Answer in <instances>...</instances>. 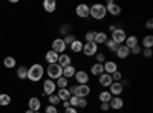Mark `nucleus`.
<instances>
[{
	"label": "nucleus",
	"instance_id": "09e8293b",
	"mask_svg": "<svg viewBox=\"0 0 153 113\" xmlns=\"http://www.w3.org/2000/svg\"><path fill=\"white\" fill-rule=\"evenodd\" d=\"M69 107H71V104H69V101H63V109H65V110H66V109H69Z\"/></svg>",
	"mask_w": 153,
	"mask_h": 113
},
{
	"label": "nucleus",
	"instance_id": "393cba45",
	"mask_svg": "<svg viewBox=\"0 0 153 113\" xmlns=\"http://www.w3.org/2000/svg\"><path fill=\"white\" fill-rule=\"evenodd\" d=\"M94 75V77H100L101 73H104V67L103 64H100V63H95V64L91 66V72H89V75Z\"/></svg>",
	"mask_w": 153,
	"mask_h": 113
},
{
	"label": "nucleus",
	"instance_id": "603ef678",
	"mask_svg": "<svg viewBox=\"0 0 153 113\" xmlns=\"http://www.w3.org/2000/svg\"><path fill=\"white\" fill-rule=\"evenodd\" d=\"M34 113H42V112H34Z\"/></svg>",
	"mask_w": 153,
	"mask_h": 113
},
{
	"label": "nucleus",
	"instance_id": "a211bd4d",
	"mask_svg": "<svg viewBox=\"0 0 153 113\" xmlns=\"http://www.w3.org/2000/svg\"><path fill=\"white\" fill-rule=\"evenodd\" d=\"M109 92L112 96H121V93L124 92V86L121 83H112V86L109 87Z\"/></svg>",
	"mask_w": 153,
	"mask_h": 113
},
{
	"label": "nucleus",
	"instance_id": "3c124183",
	"mask_svg": "<svg viewBox=\"0 0 153 113\" xmlns=\"http://www.w3.org/2000/svg\"><path fill=\"white\" fill-rule=\"evenodd\" d=\"M25 113H34V112H32V110H29V109H28V110H26V112H25Z\"/></svg>",
	"mask_w": 153,
	"mask_h": 113
},
{
	"label": "nucleus",
	"instance_id": "9d476101",
	"mask_svg": "<svg viewBox=\"0 0 153 113\" xmlns=\"http://www.w3.org/2000/svg\"><path fill=\"white\" fill-rule=\"evenodd\" d=\"M69 104L71 107H75V109H86L87 107V99L86 98H78V96H71L69 98Z\"/></svg>",
	"mask_w": 153,
	"mask_h": 113
},
{
	"label": "nucleus",
	"instance_id": "79ce46f5",
	"mask_svg": "<svg viewBox=\"0 0 153 113\" xmlns=\"http://www.w3.org/2000/svg\"><path fill=\"white\" fill-rule=\"evenodd\" d=\"M141 51H143V47L141 46H135V47H132L130 49V54H133V55H138V54H141Z\"/></svg>",
	"mask_w": 153,
	"mask_h": 113
},
{
	"label": "nucleus",
	"instance_id": "423d86ee",
	"mask_svg": "<svg viewBox=\"0 0 153 113\" xmlns=\"http://www.w3.org/2000/svg\"><path fill=\"white\" fill-rule=\"evenodd\" d=\"M45 96H51V95H54L57 93V84L55 81L52 80H45L43 81V92H42Z\"/></svg>",
	"mask_w": 153,
	"mask_h": 113
},
{
	"label": "nucleus",
	"instance_id": "a19ab883",
	"mask_svg": "<svg viewBox=\"0 0 153 113\" xmlns=\"http://www.w3.org/2000/svg\"><path fill=\"white\" fill-rule=\"evenodd\" d=\"M46 113H58V107H55V106H46V110H45Z\"/></svg>",
	"mask_w": 153,
	"mask_h": 113
},
{
	"label": "nucleus",
	"instance_id": "412c9836",
	"mask_svg": "<svg viewBox=\"0 0 153 113\" xmlns=\"http://www.w3.org/2000/svg\"><path fill=\"white\" fill-rule=\"evenodd\" d=\"M43 9L48 12V14H52V12H55V9H57V2L55 0H45Z\"/></svg>",
	"mask_w": 153,
	"mask_h": 113
},
{
	"label": "nucleus",
	"instance_id": "a18cd8bd",
	"mask_svg": "<svg viewBox=\"0 0 153 113\" xmlns=\"http://www.w3.org/2000/svg\"><path fill=\"white\" fill-rule=\"evenodd\" d=\"M75 89H76V84H71V86L68 87V90H69L71 96H74V95H75Z\"/></svg>",
	"mask_w": 153,
	"mask_h": 113
},
{
	"label": "nucleus",
	"instance_id": "f704fd0d",
	"mask_svg": "<svg viewBox=\"0 0 153 113\" xmlns=\"http://www.w3.org/2000/svg\"><path fill=\"white\" fill-rule=\"evenodd\" d=\"M71 29H72V24L66 23V24H63V26L60 28V34H61L63 37H66V35H69V34H71Z\"/></svg>",
	"mask_w": 153,
	"mask_h": 113
},
{
	"label": "nucleus",
	"instance_id": "c03bdc74",
	"mask_svg": "<svg viewBox=\"0 0 153 113\" xmlns=\"http://www.w3.org/2000/svg\"><path fill=\"white\" fill-rule=\"evenodd\" d=\"M100 110H101V112H109V110H110L109 103H101V104H100Z\"/></svg>",
	"mask_w": 153,
	"mask_h": 113
},
{
	"label": "nucleus",
	"instance_id": "c756f323",
	"mask_svg": "<svg viewBox=\"0 0 153 113\" xmlns=\"http://www.w3.org/2000/svg\"><path fill=\"white\" fill-rule=\"evenodd\" d=\"M12 101V98L8 95V93H0V107H6L9 106Z\"/></svg>",
	"mask_w": 153,
	"mask_h": 113
},
{
	"label": "nucleus",
	"instance_id": "20e7f679",
	"mask_svg": "<svg viewBox=\"0 0 153 113\" xmlns=\"http://www.w3.org/2000/svg\"><path fill=\"white\" fill-rule=\"evenodd\" d=\"M126 38H127V32L123 28H117L113 32H110V40H113L117 44H124Z\"/></svg>",
	"mask_w": 153,
	"mask_h": 113
},
{
	"label": "nucleus",
	"instance_id": "4468645a",
	"mask_svg": "<svg viewBox=\"0 0 153 113\" xmlns=\"http://www.w3.org/2000/svg\"><path fill=\"white\" fill-rule=\"evenodd\" d=\"M103 67H104V73L112 75L113 72L118 70V63H117V61H112V60H106V61L103 63Z\"/></svg>",
	"mask_w": 153,
	"mask_h": 113
},
{
	"label": "nucleus",
	"instance_id": "9b49d317",
	"mask_svg": "<svg viewBox=\"0 0 153 113\" xmlns=\"http://www.w3.org/2000/svg\"><path fill=\"white\" fill-rule=\"evenodd\" d=\"M106 11L109 12L110 16H113V17H118L121 12H123L121 6L117 5V3L113 2V0H109V2H107V5H106Z\"/></svg>",
	"mask_w": 153,
	"mask_h": 113
},
{
	"label": "nucleus",
	"instance_id": "cd10ccee",
	"mask_svg": "<svg viewBox=\"0 0 153 113\" xmlns=\"http://www.w3.org/2000/svg\"><path fill=\"white\" fill-rule=\"evenodd\" d=\"M57 96H58V99L63 103V101H69V98H71V93H69V90L68 89H58V92H57Z\"/></svg>",
	"mask_w": 153,
	"mask_h": 113
},
{
	"label": "nucleus",
	"instance_id": "49530a36",
	"mask_svg": "<svg viewBox=\"0 0 153 113\" xmlns=\"http://www.w3.org/2000/svg\"><path fill=\"white\" fill-rule=\"evenodd\" d=\"M146 28H147L149 31H152V29H153V20H152V18H149V20L146 21Z\"/></svg>",
	"mask_w": 153,
	"mask_h": 113
},
{
	"label": "nucleus",
	"instance_id": "6ab92c4d",
	"mask_svg": "<svg viewBox=\"0 0 153 113\" xmlns=\"http://www.w3.org/2000/svg\"><path fill=\"white\" fill-rule=\"evenodd\" d=\"M115 54H117V57L120 60H126V58H129V55H130V49L127 46H124V44H120Z\"/></svg>",
	"mask_w": 153,
	"mask_h": 113
},
{
	"label": "nucleus",
	"instance_id": "4c0bfd02",
	"mask_svg": "<svg viewBox=\"0 0 153 113\" xmlns=\"http://www.w3.org/2000/svg\"><path fill=\"white\" fill-rule=\"evenodd\" d=\"M110 77H112L113 83H120V81H123V73H121V70H120V69H118L117 72H113V73L110 75Z\"/></svg>",
	"mask_w": 153,
	"mask_h": 113
},
{
	"label": "nucleus",
	"instance_id": "c9c22d12",
	"mask_svg": "<svg viewBox=\"0 0 153 113\" xmlns=\"http://www.w3.org/2000/svg\"><path fill=\"white\" fill-rule=\"evenodd\" d=\"M48 101H49V104H51V106H55V107H58V104L61 103L60 99H58V96H57V93L48 96Z\"/></svg>",
	"mask_w": 153,
	"mask_h": 113
},
{
	"label": "nucleus",
	"instance_id": "72a5a7b5",
	"mask_svg": "<svg viewBox=\"0 0 153 113\" xmlns=\"http://www.w3.org/2000/svg\"><path fill=\"white\" fill-rule=\"evenodd\" d=\"M104 44H106V47L109 49L110 52H117V49H118V46H120V44H117V43H115L113 40H110V38H107V41H106Z\"/></svg>",
	"mask_w": 153,
	"mask_h": 113
},
{
	"label": "nucleus",
	"instance_id": "4be33fe9",
	"mask_svg": "<svg viewBox=\"0 0 153 113\" xmlns=\"http://www.w3.org/2000/svg\"><path fill=\"white\" fill-rule=\"evenodd\" d=\"M141 46L143 49H152L153 47V35L152 34H147L143 37V40H141Z\"/></svg>",
	"mask_w": 153,
	"mask_h": 113
},
{
	"label": "nucleus",
	"instance_id": "de8ad7c7",
	"mask_svg": "<svg viewBox=\"0 0 153 113\" xmlns=\"http://www.w3.org/2000/svg\"><path fill=\"white\" fill-rule=\"evenodd\" d=\"M65 113H78V109H75V107H69L65 110Z\"/></svg>",
	"mask_w": 153,
	"mask_h": 113
},
{
	"label": "nucleus",
	"instance_id": "ea45409f",
	"mask_svg": "<svg viewBox=\"0 0 153 113\" xmlns=\"http://www.w3.org/2000/svg\"><path fill=\"white\" fill-rule=\"evenodd\" d=\"M106 61V55L103 52H97L95 54V63H100V64H103V63Z\"/></svg>",
	"mask_w": 153,
	"mask_h": 113
},
{
	"label": "nucleus",
	"instance_id": "7c9ffc66",
	"mask_svg": "<svg viewBox=\"0 0 153 113\" xmlns=\"http://www.w3.org/2000/svg\"><path fill=\"white\" fill-rule=\"evenodd\" d=\"M17 78L19 80H26V77H28V67L26 66H20V67H17Z\"/></svg>",
	"mask_w": 153,
	"mask_h": 113
},
{
	"label": "nucleus",
	"instance_id": "b1692460",
	"mask_svg": "<svg viewBox=\"0 0 153 113\" xmlns=\"http://www.w3.org/2000/svg\"><path fill=\"white\" fill-rule=\"evenodd\" d=\"M139 44V40H138V37L136 35H127V38H126V41H124V46H127L129 49H132V47H135V46H138Z\"/></svg>",
	"mask_w": 153,
	"mask_h": 113
},
{
	"label": "nucleus",
	"instance_id": "f3484780",
	"mask_svg": "<svg viewBox=\"0 0 153 113\" xmlns=\"http://www.w3.org/2000/svg\"><path fill=\"white\" fill-rule=\"evenodd\" d=\"M28 109L32 110V112H40V109H42V101H40V98H37V96L29 98V101H28Z\"/></svg>",
	"mask_w": 153,
	"mask_h": 113
},
{
	"label": "nucleus",
	"instance_id": "bb28decb",
	"mask_svg": "<svg viewBox=\"0 0 153 113\" xmlns=\"http://www.w3.org/2000/svg\"><path fill=\"white\" fill-rule=\"evenodd\" d=\"M81 51H83V41L76 38V40L71 44V52H74V54H80Z\"/></svg>",
	"mask_w": 153,
	"mask_h": 113
},
{
	"label": "nucleus",
	"instance_id": "7ed1b4c3",
	"mask_svg": "<svg viewBox=\"0 0 153 113\" xmlns=\"http://www.w3.org/2000/svg\"><path fill=\"white\" fill-rule=\"evenodd\" d=\"M46 75H48V80L57 81L58 78L63 77V67H60L57 63H55V64H48V67H46Z\"/></svg>",
	"mask_w": 153,
	"mask_h": 113
},
{
	"label": "nucleus",
	"instance_id": "ddd939ff",
	"mask_svg": "<svg viewBox=\"0 0 153 113\" xmlns=\"http://www.w3.org/2000/svg\"><path fill=\"white\" fill-rule=\"evenodd\" d=\"M112 83H113V80H112V77L109 73H101L98 77V84L101 87H104V89H109V87L112 86Z\"/></svg>",
	"mask_w": 153,
	"mask_h": 113
},
{
	"label": "nucleus",
	"instance_id": "39448f33",
	"mask_svg": "<svg viewBox=\"0 0 153 113\" xmlns=\"http://www.w3.org/2000/svg\"><path fill=\"white\" fill-rule=\"evenodd\" d=\"M51 49H52L54 52H57L58 55H61V54H65V51L68 49V46H66V43L63 41V38H54L52 40V43H51Z\"/></svg>",
	"mask_w": 153,
	"mask_h": 113
},
{
	"label": "nucleus",
	"instance_id": "a878e982",
	"mask_svg": "<svg viewBox=\"0 0 153 113\" xmlns=\"http://www.w3.org/2000/svg\"><path fill=\"white\" fill-rule=\"evenodd\" d=\"M75 72H76V67L74 64H71L68 67H63V77H65L66 80H71V78H74Z\"/></svg>",
	"mask_w": 153,
	"mask_h": 113
},
{
	"label": "nucleus",
	"instance_id": "58836bf2",
	"mask_svg": "<svg viewBox=\"0 0 153 113\" xmlns=\"http://www.w3.org/2000/svg\"><path fill=\"white\" fill-rule=\"evenodd\" d=\"M84 40H86V43L94 41V40H95V31H87V32L84 34Z\"/></svg>",
	"mask_w": 153,
	"mask_h": 113
},
{
	"label": "nucleus",
	"instance_id": "8fccbe9b",
	"mask_svg": "<svg viewBox=\"0 0 153 113\" xmlns=\"http://www.w3.org/2000/svg\"><path fill=\"white\" fill-rule=\"evenodd\" d=\"M117 28H118V26H115V24H110V26H109V31H110V32H113Z\"/></svg>",
	"mask_w": 153,
	"mask_h": 113
},
{
	"label": "nucleus",
	"instance_id": "f03ea898",
	"mask_svg": "<svg viewBox=\"0 0 153 113\" xmlns=\"http://www.w3.org/2000/svg\"><path fill=\"white\" fill-rule=\"evenodd\" d=\"M107 16V11H106V5H101V3H94L92 6H89V17H92L94 20H104Z\"/></svg>",
	"mask_w": 153,
	"mask_h": 113
},
{
	"label": "nucleus",
	"instance_id": "f257e3e1",
	"mask_svg": "<svg viewBox=\"0 0 153 113\" xmlns=\"http://www.w3.org/2000/svg\"><path fill=\"white\" fill-rule=\"evenodd\" d=\"M45 77V67L40 63H34L31 67H28V77L26 80H29L31 83H38L42 81Z\"/></svg>",
	"mask_w": 153,
	"mask_h": 113
},
{
	"label": "nucleus",
	"instance_id": "864d4df0",
	"mask_svg": "<svg viewBox=\"0 0 153 113\" xmlns=\"http://www.w3.org/2000/svg\"><path fill=\"white\" fill-rule=\"evenodd\" d=\"M0 93H2V89H0Z\"/></svg>",
	"mask_w": 153,
	"mask_h": 113
},
{
	"label": "nucleus",
	"instance_id": "2f4dec72",
	"mask_svg": "<svg viewBox=\"0 0 153 113\" xmlns=\"http://www.w3.org/2000/svg\"><path fill=\"white\" fill-rule=\"evenodd\" d=\"M98 98H100V101H101V103H109L110 99H112V95H110L109 90H103V92H100Z\"/></svg>",
	"mask_w": 153,
	"mask_h": 113
},
{
	"label": "nucleus",
	"instance_id": "37998d69",
	"mask_svg": "<svg viewBox=\"0 0 153 113\" xmlns=\"http://www.w3.org/2000/svg\"><path fill=\"white\" fill-rule=\"evenodd\" d=\"M141 54H143L146 58H150V57L153 55V51H152V49H143V51H141Z\"/></svg>",
	"mask_w": 153,
	"mask_h": 113
},
{
	"label": "nucleus",
	"instance_id": "1a4fd4ad",
	"mask_svg": "<svg viewBox=\"0 0 153 113\" xmlns=\"http://www.w3.org/2000/svg\"><path fill=\"white\" fill-rule=\"evenodd\" d=\"M92 93V89L89 84H76V89H75V96L78 98H87L89 95Z\"/></svg>",
	"mask_w": 153,
	"mask_h": 113
},
{
	"label": "nucleus",
	"instance_id": "5701e85b",
	"mask_svg": "<svg viewBox=\"0 0 153 113\" xmlns=\"http://www.w3.org/2000/svg\"><path fill=\"white\" fill-rule=\"evenodd\" d=\"M45 60H46L48 64H55V63L58 61V54L54 52L52 49H49V51L46 52V55H45Z\"/></svg>",
	"mask_w": 153,
	"mask_h": 113
},
{
	"label": "nucleus",
	"instance_id": "6e6552de",
	"mask_svg": "<svg viewBox=\"0 0 153 113\" xmlns=\"http://www.w3.org/2000/svg\"><path fill=\"white\" fill-rule=\"evenodd\" d=\"M74 78H75V83L76 84H89V80H91V75H89V72L86 70H76L75 75H74Z\"/></svg>",
	"mask_w": 153,
	"mask_h": 113
},
{
	"label": "nucleus",
	"instance_id": "0eeeda50",
	"mask_svg": "<svg viewBox=\"0 0 153 113\" xmlns=\"http://www.w3.org/2000/svg\"><path fill=\"white\" fill-rule=\"evenodd\" d=\"M84 57H95V54L98 52V44L95 41H91V43H84L83 44V51Z\"/></svg>",
	"mask_w": 153,
	"mask_h": 113
},
{
	"label": "nucleus",
	"instance_id": "473e14b6",
	"mask_svg": "<svg viewBox=\"0 0 153 113\" xmlns=\"http://www.w3.org/2000/svg\"><path fill=\"white\" fill-rule=\"evenodd\" d=\"M57 84V89H68V86H69V80H66L65 77H61L55 81Z\"/></svg>",
	"mask_w": 153,
	"mask_h": 113
},
{
	"label": "nucleus",
	"instance_id": "c85d7f7f",
	"mask_svg": "<svg viewBox=\"0 0 153 113\" xmlns=\"http://www.w3.org/2000/svg\"><path fill=\"white\" fill-rule=\"evenodd\" d=\"M16 64H17V60H16L14 57H5V60H3V66H5L6 69L16 67Z\"/></svg>",
	"mask_w": 153,
	"mask_h": 113
},
{
	"label": "nucleus",
	"instance_id": "f8f14e48",
	"mask_svg": "<svg viewBox=\"0 0 153 113\" xmlns=\"http://www.w3.org/2000/svg\"><path fill=\"white\" fill-rule=\"evenodd\" d=\"M75 16L78 17V18H83V20L89 18V5H86V3L76 5V8H75Z\"/></svg>",
	"mask_w": 153,
	"mask_h": 113
},
{
	"label": "nucleus",
	"instance_id": "aec40b11",
	"mask_svg": "<svg viewBox=\"0 0 153 113\" xmlns=\"http://www.w3.org/2000/svg\"><path fill=\"white\" fill-rule=\"evenodd\" d=\"M107 32H104V31H95V43L100 46V44H104L106 41H107Z\"/></svg>",
	"mask_w": 153,
	"mask_h": 113
},
{
	"label": "nucleus",
	"instance_id": "2eb2a0df",
	"mask_svg": "<svg viewBox=\"0 0 153 113\" xmlns=\"http://www.w3.org/2000/svg\"><path fill=\"white\" fill-rule=\"evenodd\" d=\"M72 57L69 55V54H61V55H58V61H57V64L60 66V67H68V66H71L72 64Z\"/></svg>",
	"mask_w": 153,
	"mask_h": 113
},
{
	"label": "nucleus",
	"instance_id": "e433bc0d",
	"mask_svg": "<svg viewBox=\"0 0 153 113\" xmlns=\"http://www.w3.org/2000/svg\"><path fill=\"white\" fill-rule=\"evenodd\" d=\"M75 40H76L75 34H69V35H66V37H63V41L66 43V46H71V44H72Z\"/></svg>",
	"mask_w": 153,
	"mask_h": 113
},
{
	"label": "nucleus",
	"instance_id": "dca6fc26",
	"mask_svg": "<svg viewBox=\"0 0 153 113\" xmlns=\"http://www.w3.org/2000/svg\"><path fill=\"white\" fill-rule=\"evenodd\" d=\"M109 106L112 110H121L124 107V99L121 96H112V99L109 101Z\"/></svg>",
	"mask_w": 153,
	"mask_h": 113
}]
</instances>
